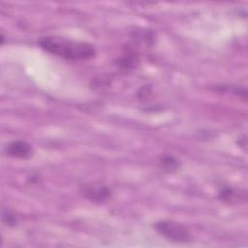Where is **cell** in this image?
<instances>
[{
    "mask_svg": "<svg viewBox=\"0 0 248 248\" xmlns=\"http://www.w3.org/2000/svg\"><path fill=\"white\" fill-rule=\"evenodd\" d=\"M39 45L44 50L72 61L88 60L96 54L95 48L88 43L60 37L42 38L39 41Z\"/></svg>",
    "mask_w": 248,
    "mask_h": 248,
    "instance_id": "1",
    "label": "cell"
},
{
    "mask_svg": "<svg viewBox=\"0 0 248 248\" xmlns=\"http://www.w3.org/2000/svg\"><path fill=\"white\" fill-rule=\"evenodd\" d=\"M154 229L159 234L174 242L185 243L191 240L190 231L182 224L174 221H159L154 224Z\"/></svg>",
    "mask_w": 248,
    "mask_h": 248,
    "instance_id": "2",
    "label": "cell"
},
{
    "mask_svg": "<svg viewBox=\"0 0 248 248\" xmlns=\"http://www.w3.org/2000/svg\"><path fill=\"white\" fill-rule=\"evenodd\" d=\"M81 195L95 202H105L111 197V190L108 186L99 183H92L84 185L80 190Z\"/></svg>",
    "mask_w": 248,
    "mask_h": 248,
    "instance_id": "3",
    "label": "cell"
},
{
    "mask_svg": "<svg viewBox=\"0 0 248 248\" xmlns=\"http://www.w3.org/2000/svg\"><path fill=\"white\" fill-rule=\"evenodd\" d=\"M6 153L10 157L17 159H27L33 154L32 146L24 140H14L6 147Z\"/></svg>",
    "mask_w": 248,
    "mask_h": 248,
    "instance_id": "4",
    "label": "cell"
},
{
    "mask_svg": "<svg viewBox=\"0 0 248 248\" xmlns=\"http://www.w3.org/2000/svg\"><path fill=\"white\" fill-rule=\"evenodd\" d=\"M160 165L161 168L169 173H173L176 172L180 167H181V163L180 161L175 158L172 155H165L160 159Z\"/></svg>",
    "mask_w": 248,
    "mask_h": 248,
    "instance_id": "5",
    "label": "cell"
},
{
    "mask_svg": "<svg viewBox=\"0 0 248 248\" xmlns=\"http://www.w3.org/2000/svg\"><path fill=\"white\" fill-rule=\"evenodd\" d=\"M219 195H220V198H221L223 201H225V202H232V201L234 200V198H235V196H236L234 190L232 189V188H229V187L223 188V189L220 191V194H219Z\"/></svg>",
    "mask_w": 248,
    "mask_h": 248,
    "instance_id": "6",
    "label": "cell"
},
{
    "mask_svg": "<svg viewBox=\"0 0 248 248\" xmlns=\"http://www.w3.org/2000/svg\"><path fill=\"white\" fill-rule=\"evenodd\" d=\"M2 220L5 224L9 226H15L16 224V218L8 211H4L2 213Z\"/></svg>",
    "mask_w": 248,
    "mask_h": 248,
    "instance_id": "7",
    "label": "cell"
}]
</instances>
